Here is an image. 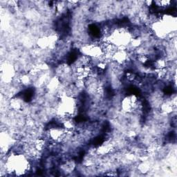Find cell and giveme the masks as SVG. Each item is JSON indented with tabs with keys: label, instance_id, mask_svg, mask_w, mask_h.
<instances>
[{
	"label": "cell",
	"instance_id": "cell-1",
	"mask_svg": "<svg viewBox=\"0 0 177 177\" xmlns=\"http://www.w3.org/2000/svg\"><path fill=\"white\" fill-rule=\"evenodd\" d=\"M172 3L171 1L168 0H164V1H155L154 2V4L159 9H166L170 6L171 4Z\"/></svg>",
	"mask_w": 177,
	"mask_h": 177
}]
</instances>
